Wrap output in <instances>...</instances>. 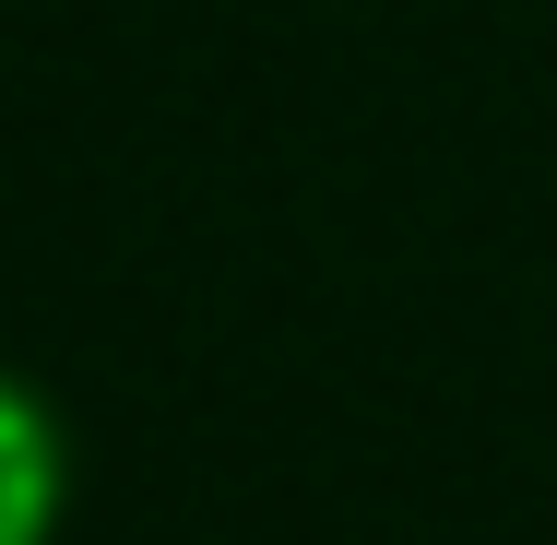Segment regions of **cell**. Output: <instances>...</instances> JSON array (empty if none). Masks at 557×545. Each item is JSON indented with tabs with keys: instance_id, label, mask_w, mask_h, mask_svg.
Masks as SVG:
<instances>
[{
	"instance_id": "6da1fadb",
	"label": "cell",
	"mask_w": 557,
	"mask_h": 545,
	"mask_svg": "<svg viewBox=\"0 0 557 545\" xmlns=\"http://www.w3.org/2000/svg\"><path fill=\"white\" fill-rule=\"evenodd\" d=\"M48 428H36V404L24 392H0V545H36V522H48Z\"/></svg>"
}]
</instances>
